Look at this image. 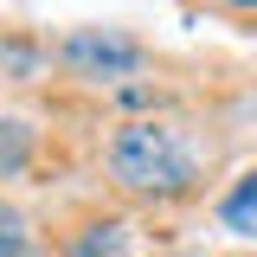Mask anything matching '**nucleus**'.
Masks as SVG:
<instances>
[{
  "instance_id": "nucleus-1",
  "label": "nucleus",
  "mask_w": 257,
  "mask_h": 257,
  "mask_svg": "<svg viewBox=\"0 0 257 257\" xmlns=\"http://www.w3.org/2000/svg\"><path fill=\"white\" fill-rule=\"evenodd\" d=\"M109 174L135 193H180L193 180V155L174 128L161 122H128L116 142H109Z\"/></svg>"
},
{
  "instance_id": "nucleus-2",
  "label": "nucleus",
  "mask_w": 257,
  "mask_h": 257,
  "mask_svg": "<svg viewBox=\"0 0 257 257\" xmlns=\"http://www.w3.org/2000/svg\"><path fill=\"white\" fill-rule=\"evenodd\" d=\"M64 64H71L77 77H128V71L142 64V45L122 39V32L84 26V32H71V39H64Z\"/></svg>"
},
{
  "instance_id": "nucleus-3",
  "label": "nucleus",
  "mask_w": 257,
  "mask_h": 257,
  "mask_svg": "<svg viewBox=\"0 0 257 257\" xmlns=\"http://www.w3.org/2000/svg\"><path fill=\"white\" fill-rule=\"evenodd\" d=\"M26 161H32V122L0 116V174H26Z\"/></svg>"
},
{
  "instance_id": "nucleus-4",
  "label": "nucleus",
  "mask_w": 257,
  "mask_h": 257,
  "mask_svg": "<svg viewBox=\"0 0 257 257\" xmlns=\"http://www.w3.org/2000/svg\"><path fill=\"white\" fill-rule=\"evenodd\" d=\"M0 257H39V251H32V231H26V219H20L13 206H0Z\"/></svg>"
},
{
  "instance_id": "nucleus-5",
  "label": "nucleus",
  "mask_w": 257,
  "mask_h": 257,
  "mask_svg": "<svg viewBox=\"0 0 257 257\" xmlns=\"http://www.w3.org/2000/svg\"><path fill=\"white\" fill-rule=\"evenodd\" d=\"M122 244H128V231H122L116 219H109V225H90V231H84V244H77L71 257H116Z\"/></svg>"
},
{
  "instance_id": "nucleus-6",
  "label": "nucleus",
  "mask_w": 257,
  "mask_h": 257,
  "mask_svg": "<svg viewBox=\"0 0 257 257\" xmlns=\"http://www.w3.org/2000/svg\"><path fill=\"white\" fill-rule=\"evenodd\" d=\"M0 71H7V77H32V71H39V45H26V39H0Z\"/></svg>"
},
{
  "instance_id": "nucleus-7",
  "label": "nucleus",
  "mask_w": 257,
  "mask_h": 257,
  "mask_svg": "<svg viewBox=\"0 0 257 257\" xmlns=\"http://www.w3.org/2000/svg\"><path fill=\"white\" fill-rule=\"evenodd\" d=\"M225 225H238V231H244V225H257V174L231 193V199H225Z\"/></svg>"
},
{
  "instance_id": "nucleus-8",
  "label": "nucleus",
  "mask_w": 257,
  "mask_h": 257,
  "mask_svg": "<svg viewBox=\"0 0 257 257\" xmlns=\"http://www.w3.org/2000/svg\"><path fill=\"white\" fill-rule=\"evenodd\" d=\"M225 7H257V0H225Z\"/></svg>"
}]
</instances>
